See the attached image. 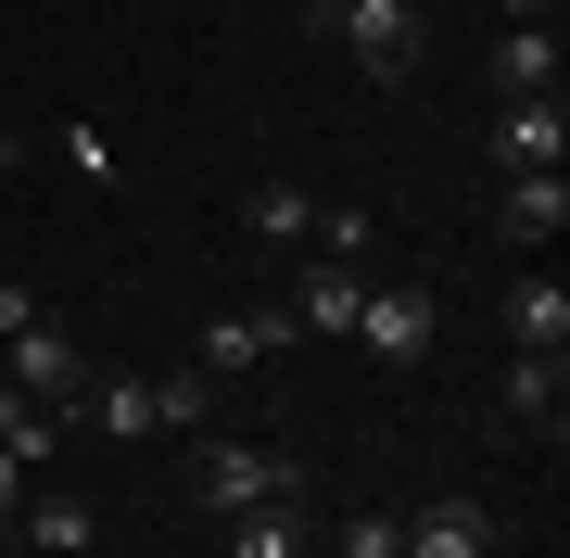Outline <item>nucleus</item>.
<instances>
[{
	"label": "nucleus",
	"instance_id": "0eeeda50",
	"mask_svg": "<svg viewBox=\"0 0 570 558\" xmlns=\"http://www.w3.org/2000/svg\"><path fill=\"white\" fill-rule=\"evenodd\" d=\"M0 533H13L26 558H89V546H102V508H89V496H63V482H26V508L0 520Z\"/></svg>",
	"mask_w": 570,
	"mask_h": 558
},
{
	"label": "nucleus",
	"instance_id": "f257e3e1",
	"mask_svg": "<svg viewBox=\"0 0 570 558\" xmlns=\"http://www.w3.org/2000/svg\"><path fill=\"white\" fill-rule=\"evenodd\" d=\"M77 407H89V432L153 444V432H204V419H216V381H204V369H165V381H89Z\"/></svg>",
	"mask_w": 570,
	"mask_h": 558
},
{
	"label": "nucleus",
	"instance_id": "2eb2a0df",
	"mask_svg": "<svg viewBox=\"0 0 570 558\" xmlns=\"http://www.w3.org/2000/svg\"><path fill=\"white\" fill-rule=\"evenodd\" d=\"M494 228H508V242H558V228H570V178H508Z\"/></svg>",
	"mask_w": 570,
	"mask_h": 558
},
{
	"label": "nucleus",
	"instance_id": "20e7f679",
	"mask_svg": "<svg viewBox=\"0 0 570 558\" xmlns=\"http://www.w3.org/2000/svg\"><path fill=\"white\" fill-rule=\"evenodd\" d=\"M355 343L381 355V369H419V355L444 343V292H431V280H367V305H355Z\"/></svg>",
	"mask_w": 570,
	"mask_h": 558
},
{
	"label": "nucleus",
	"instance_id": "4468645a",
	"mask_svg": "<svg viewBox=\"0 0 570 558\" xmlns=\"http://www.w3.org/2000/svg\"><path fill=\"white\" fill-rule=\"evenodd\" d=\"M0 457L51 482V457H63V407H39V393H13V381H0Z\"/></svg>",
	"mask_w": 570,
	"mask_h": 558
},
{
	"label": "nucleus",
	"instance_id": "b1692460",
	"mask_svg": "<svg viewBox=\"0 0 570 558\" xmlns=\"http://www.w3.org/2000/svg\"><path fill=\"white\" fill-rule=\"evenodd\" d=\"M305 26H317V39H330V26H343V0H305Z\"/></svg>",
	"mask_w": 570,
	"mask_h": 558
},
{
	"label": "nucleus",
	"instance_id": "393cba45",
	"mask_svg": "<svg viewBox=\"0 0 570 558\" xmlns=\"http://www.w3.org/2000/svg\"><path fill=\"white\" fill-rule=\"evenodd\" d=\"M0 558H26V546H0Z\"/></svg>",
	"mask_w": 570,
	"mask_h": 558
},
{
	"label": "nucleus",
	"instance_id": "5701e85b",
	"mask_svg": "<svg viewBox=\"0 0 570 558\" xmlns=\"http://www.w3.org/2000/svg\"><path fill=\"white\" fill-rule=\"evenodd\" d=\"M13 166H26V127H0V178H13Z\"/></svg>",
	"mask_w": 570,
	"mask_h": 558
},
{
	"label": "nucleus",
	"instance_id": "423d86ee",
	"mask_svg": "<svg viewBox=\"0 0 570 558\" xmlns=\"http://www.w3.org/2000/svg\"><path fill=\"white\" fill-rule=\"evenodd\" d=\"M279 343H305V331H292V305H228V317H204L190 369H204V381H242V369H266Z\"/></svg>",
	"mask_w": 570,
	"mask_h": 558
},
{
	"label": "nucleus",
	"instance_id": "6ab92c4d",
	"mask_svg": "<svg viewBox=\"0 0 570 558\" xmlns=\"http://www.w3.org/2000/svg\"><path fill=\"white\" fill-rule=\"evenodd\" d=\"M367 242H381V228H367V204H317V242H305V254H330V267H367Z\"/></svg>",
	"mask_w": 570,
	"mask_h": 558
},
{
	"label": "nucleus",
	"instance_id": "f03ea898",
	"mask_svg": "<svg viewBox=\"0 0 570 558\" xmlns=\"http://www.w3.org/2000/svg\"><path fill=\"white\" fill-rule=\"evenodd\" d=\"M292 496H305V470L279 444H204L190 457V508L204 520H254V508H292Z\"/></svg>",
	"mask_w": 570,
	"mask_h": 558
},
{
	"label": "nucleus",
	"instance_id": "9d476101",
	"mask_svg": "<svg viewBox=\"0 0 570 558\" xmlns=\"http://www.w3.org/2000/svg\"><path fill=\"white\" fill-rule=\"evenodd\" d=\"M279 305H292V331H317V343H355V305H367V280L317 254V267H292V292H279Z\"/></svg>",
	"mask_w": 570,
	"mask_h": 558
},
{
	"label": "nucleus",
	"instance_id": "412c9836",
	"mask_svg": "<svg viewBox=\"0 0 570 558\" xmlns=\"http://www.w3.org/2000/svg\"><path fill=\"white\" fill-rule=\"evenodd\" d=\"M494 26H558V0H494Z\"/></svg>",
	"mask_w": 570,
	"mask_h": 558
},
{
	"label": "nucleus",
	"instance_id": "a211bd4d",
	"mask_svg": "<svg viewBox=\"0 0 570 558\" xmlns=\"http://www.w3.org/2000/svg\"><path fill=\"white\" fill-rule=\"evenodd\" d=\"M51 153H63V178H89V190H115V178H127V166H115V140H102L89 115H63V127H51Z\"/></svg>",
	"mask_w": 570,
	"mask_h": 558
},
{
	"label": "nucleus",
	"instance_id": "4be33fe9",
	"mask_svg": "<svg viewBox=\"0 0 570 558\" xmlns=\"http://www.w3.org/2000/svg\"><path fill=\"white\" fill-rule=\"evenodd\" d=\"M26 482H39V470H13V457H0V520H13V508H26Z\"/></svg>",
	"mask_w": 570,
	"mask_h": 558
},
{
	"label": "nucleus",
	"instance_id": "aec40b11",
	"mask_svg": "<svg viewBox=\"0 0 570 558\" xmlns=\"http://www.w3.org/2000/svg\"><path fill=\"white\" fill-rule=\"evenodd\" d=\"M343 558H406V520H393V508H355L343 520Z\"/></svg>",
	"mask_w": 570,
	"mask_h": 558
},
{
	"label": "nucleus",
	"instance_id": "dca6fc26",
	"mask_svg": "<svg viewBox=\"0 0 570 558\" xmlns=\"http://www.w3.org/2000/svg\"><path fill=\"white\" fill-rule=\"evenodd\" d=\"M508 432H558V355H508Z\"/></svg>",
	"mask_w": 570,
	"mask_h": 558
},
{
	"label": "nucleus",
	"instance_id": "f8f14e48",
	"mask_svg": "<svg viewBox=\"0 0 570 558\" xmlns=\"http://www.w3.org/2000/svg\"><path fill=\"white\" fill-rule=\"evenodd\" d=\"M406 558H494V508L482 496H431L406 520Z\"/></svg>",
	"mask_w": 570,
	"mask_h": 558
},
{
	"label": "nucleus",
	"instance_id": "9b49d317",
	"mask_svg": "<svg viewBox=\"0 0 570 558\" xmlns=\"http://www.w3.org/2000/svg\"><path fill=\"white\" fill-rule=\"evenodd\" d=\"M494 317H508V355H570V292L558 280H508Z\"/></svg>",
	"mask_w": 570,
	"mask_h": 558
},
{
	"label": "nucleus",
	"instance_id": "f3484780",
	"mask_svg": "<svg viewBox=\"0 0 570 558\" xmlns=\"http://www.w3.org/2000/svg\"><path fill=\"white\" fill-rule=\"evenodd\" d=\"M317 533H305V496L292 508H254V520H228V558H305Z\"/></svg>",
	"mask_w": 570,
	"mask_h": 558
},
{
	"label": "nucleus",
	"instance_id": "6e6552de",
	"mask_svg": "<svg viewBox=\"0 0 570 558\" xmlns=\"http://www.w3.org/2000/svg\"><path fill=\"white\" fill-rule=\"evenodd\" d=\"M494 166H508V178H558V166H570L558 89H546V102H494Z\"/></svg>",
	"mask_w": 570,
	"mask_h": 558
},
{
	"label": "nucleus",
	"instance_id": "ddd939ff",
	"mask_svg": "<svg viewBox=\"0 0 570 558\" xmlns=\"http://www.w3.org/2000/svg\"><path fill=\"white\" fill-rule=\"evenodd\" d=\"M242 228H254L266 254H305V242H317V190H305V178H254Z\"/></svg>",
	"mask_w": 570,
	"mask_h": 558
},
{
	"label": "nucleus",
	"instance_id": "39448f33",
	"mask_svg": "<svg viewBox=\"0 0 570 558\" xmlns=\"http://www.w3.org/2000/svg\"><path fill=\"white\" fill-rule=\"evenodd\" d=\"M0 369H13V393H39V407H77L89 381V355H77V331H63V317H26V331H0Z\"/></svg>",
	"mask_w": 570,
	"mask_h": 558
},
{
	"label": "nucleus",
	"instance_id": "7ed1b4c3",
	"mask_svg": "<svg viewBox=\"0 0 570 558\" xmlns=\"http://www.w3.org/2000/svg\"><path fill=\"white\" fill-rule=\"evenodd\" d=\"M330 39H343V63H355V77H419V63H431V13H419V0H343V26H330Z\"/></svg>",
	"mask_w": 570,
	"mask_h": 558
},
{
	"label": "nucleus",
	"instance_id": "1a4fd4ad",
	"mask_svg": "<svg viewBox=\"0 0 570 558\" xmlns=\"http://www.w3.org/2000/svg\"><path fill=\"white\" fill-rule=\"evenodd\" d=\"M482 89L494 102H546L558 89V26H494L482 39Z\"/></svg>",
	"mask_w": 570,
	"mask_h": 558
}]
</instances>
